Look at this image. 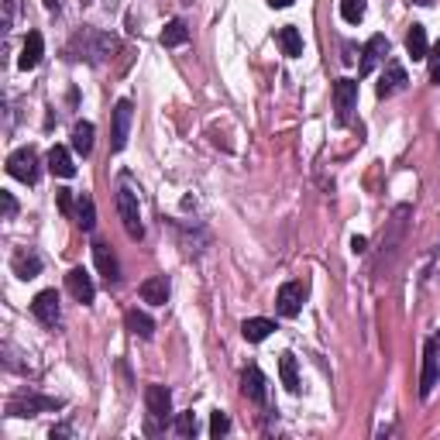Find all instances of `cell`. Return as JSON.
Returning a JSON list of instances; mask_svg holds the SVG:
<instances>
[{
    "label": "cell",
    "instance_id": "6da1fadb",
    "mask_svg": "<svg viewBox=\"0 0 440 440\" xmlns=\"http://www.w3.org/2000/svg\"><path fill=\"white\" fill-rule=\"evenodd\" d=\"M145 406H148V434H158L169 416H173V392L165 389V385H148L145 389Z\"/></svg>",
    "mask_w": 440,
    "mask_h": 440
},
{
    "label": "cell",
    "instance_id": "7a4b0ae2",
    "mask_svg": "<svg viewBox=\"0 0 440 440\" xmlns=\"http://www.w3.org/2000/svg\"><path fill=\"white\" fill-rule=\"evenodd\" d=\"M117 213H121V224L128 230L131 241L145 237V224H141V210H138V193L131 186H121L117 190Z\"/></svg>",
    "mask_w": 440,
    "mask_h": 440
},
{
    "label": "cell",
    "instance_id": "3957f363",
    "mask_svg": "<svg viewBox=\"0 0 440 440\" xmlns=\"http://www.w3.org/2000/svg\"><path fill=\"white\" fill-rule=\"evenodd\" d=\"M62 409V399H52V396H35V392H21L7 402V413L11 416H39V413H56Z\"/></svg>",
    "mask_w": 440,
    "mask_h": 440
},
{
    "label": "cell",
    "instance_id": "277c9868",
    "mask_svg": "<svg viewBox=\"0 0 440 440\" xmlns=\"http://www.w3.org/2000/svg\"><path fill=\"white\" fill-rule=\"evenodd\" d=\"M7 173L14 175L18 183H28V186H35L39 183V152L35 148H18V152H11V158H7Z\"/></svg>",
    "mask_w": 440,
    "mask_h": 440
},
{
    "label": "cell",
    "instance_id": "5b68a950",
    "mask_svg": "<svg viewBox=\"0 0 440 440\" xmlns=\"http://www.w3.org/2000/svg\"><path fill=\"white\" fill-rule=\"evenodd\" d=\"M437 379H440V344L430 337V341L423 344V375H420V396L423 399L434 392Z\"/></svg>",
    "mask_w": 440,
    "mask_h": 440
},
{
    "label": "cell",
    "instance_id": "8992f818",
    "mask_svg": "<svg viewBox=\"0 0 440 440\" xmlns=\"http://www.w3.org/2000/svg\"><path fill=\"white\" fill-rule=\"evenodd\" d=\"M389 56V39L385 35H372V39L364 41L362 48V62H358V76H368V73H375V66L385 62Z\"/></svg>",
    "mask_w": 440,
    "mask_h": 440
},
{
    "label": "cell",
    "instance_id": "52a82bcc",
    "mask_svg": "<svg viewBox=\"0 0 440 440\" xmlns=\"http://www.w3.org/2000/svg\"><path fill=\"white\" fill-rule=\"evenodd\" d=\"M303 300H307V286L303 282H286V286L275 292V309L282 317H296L303 309Z\"/></svg>",
    "mask_w": 440,
    "mask_h": 440
},
{
    "label": "cell",
    "instance_id": "ba28073f",
    "mask_svg": "<svg viewBox=\"0 0 440 440\" xmlns=\"http://www.w3.org/2000/svg\"><path fill=\"white\" fill-rule=\"evenodd\" d=\"M31 313H35V320H41L45 327H56L58 317H62V309H58V292L56 289H45L39 292L35 300H31Z\"/></svg>",
    "mask_w": 440,
    "mask_h": 440
},
{
    "label": "cell",
    "instance_id": "9c48e42d",
    "mask_svg": "<svg viewBox=\"0 0 440 440\" xmlns=\"http://www.w3.org/2000/svg\"><path fill=\"white\" fill-rule=\"evenodd\" d=\"M334 103H337V124H347V117L358 103V83L354 79H337L334 83Z\"/></svg>",
    "mask_w": 440,
    "mask_h": 440
},
{
    "label": "cell",
    "instance_id": "30bf717a",
    "mask_svg": "<svg viewBox=\"0 0 440 440\" xmlns=\"http://www.w3.org/2000/svg\"><path fill=\"white\" fill-rule=\"evenodd\" d=\"M131 114H134L131 100H117V107H114V131H111V148H114V152H121V148L128 145V131H131Z\"/></svg>",
    "mask_w": 440,
    "mask_h": 440
},
{
    "label": "cell",
    "instance_id": "8fae6325",
    "mask_svg": "<svg viewBox=\"0 0 440 440\" xmlns=\"http://www.w3.org/2000/svg\"><path fill=\"white\" fill-rule=\"evenodd\" d=\"M66 286H69V292L76 296L83 307H90V303H93L96 289H93V279H90V272H86V268H73V272L66 275Z\"/></svg>",
    "mask_w": 440,
    "mask_h": 440
},
{
    "label": "cell",
    "instance_id": "7c38bea8",
    "mask_svg": "<svg viewBox=\"0 0 440 440\" xmlns=\"http://www.w3.org/2000/svg\"><path fill=\"white\" fill-rule=\"evenodd\" d=\"M93 262L100 268V275L107 279V286H117L121 282V265H117L114 251L107 248V245H93Z\"/></svg>",
    "mask_w": 440,
    "mask_h": 440
},
{
    "label": "cell",
    "instance_id": "4fadbf2b",
    "mask_svg": "<svg viewBox=\"0 0 440 440\" xmlns=\"http://www.w3.org/2000/svg\"><path fill=\"white\" fill-rule=\"evenodd\" d=\"M241 392H245L251 402H265V375H262L258 364H248V368L241 372Z\"/></svg>",
    "mask_w": 440,
    "mask_h": 440
},
{
    "label": "cell",
    "instance_id": "5bb4252c",
    "mask_svg": "<svg viewBox=\"0 0 440 440\" xmlns=\"http://www.w3.org/2000/svg\"><path fill=\"white\" fill-rule=\"evenodd\" d=\"M406 83H409V76H406V69H402L399 62H389L385 66V73L382 79H379V96H392V93H399V90H406Z\"/></svg>",
    "mask_w": 440,
    "mask_h": 440
},
{
    "label": "cell",
    "instance_id": "9a60e30c",
    "mask_svg": "<svg viewBox=\"0 0 440 440\" xmlns=\"http://www.w3.org/2000/svg\"><path fill=\"white\" fill-rule=\"evenodd\" d=\"M48 169H52V175H58V179H73V175H76L73 152H69L66 145H52V152H48Z\"/></svg>",
    "mask_w": 440,
    "mask_h": 440
},
{
    "label": "cell",
    "instance_id": "2e32d148",
    "mask_svg": "<svg viewBox=\"0 0 440 440\" xmlns=\"http://www.w3.org/2000/svg\"><path fill=\"white\" fill-rule=\"evenodd\" d=\"M45 56V39H41V31H28V41H24V48H21V58L18 66L28 73V69H35Z\"/></svg>",
    "mask_w": 440,
    "mask_h": 440
},
{
    "label": "cell",
    "instance_id": "e0dca14e",
    "mask_svg": "<svg viewBox=\"0 0 440 440\" xmlns=\"http://www.w3.org/2000/svg\"><path fill=\"white\" fill-rule=\"evenodd\" d=\"M138 292H141L145 303H152V307H165V300H169V282H165V275H152V279L141 282Z\"/></svg>",
    "mask_w": 440,
    "mask_h": 440
},
{
    "label": "cell",
    "instance_id": "ac0fdd59",
    "mask_svg": "<svg viewBox=\"0 0 440 440\" xmlns=\"http://www.w3.org/2000/svg\"><path fill=\"white\" fill-rule=\"evenodd\" d=\"M11 268H14V275H18V279H35V275L41 272V258L35 255V251L21 248V251H14V258H11Z\"/></svg>",
    "mask_w": 440,
    "mask_h": 440
},
{
    "label": "cell",
    "instance_id": "d6986e66",
    "mask_svg": "<svg viewBox=\"0 0 440 440\" xmlns=\"http://www.w3.org/2000/svg\"><path fill=\"white\" fill-rule=\"evenodd\" d=\"M275 41H279L282 56H289V58H300V56H303V35H300L292 24L279 28V31H275Z\"/></svg>",
    "mask_w": 440,
    "mask_h": 440
},
{
    "label": "cell",
    "instance_id": "ffe728a7",
    "mask_svg": "<svg viewBox=\"0 0 440 440\" xmlns=\"http://www.w3.org/2000/svg\"><path fill=\"white\" fill-rule=\"evenodd\" d=\"M73 152L83 155V158L93 152V124L90 121H76L73 124Z\"/></svg>",
    "mask_w": 440,
    "mask_h": 440
},
{
    "label": "cell",
    "instance_id": "44dd1931",
    "mask_svg": "<svg viewBox=\"0 0 440 440\" xmlns=\"http://www.w3.org/2000/svg\"><path fill=\"white\" fill-rule=\"evenodd\" d=\"M272 330H275V324L265 320V317H251V320L241 324V334H245V341H251V344H262Z\"/></svg>",
    "mask_w": 440,
    "mask_h": 440
},
{
    "label": "cell",
    "instance_id": "7402d4cb",
    "mask_svg": "<svg viewBox=\"0 0 440 440\" xmlns=\"http://www.w3.org/2000/svg\"><path fill=\"white\" fill-rule=\"evenodd\" d=\"M124 324H128V330H131V334H138L141 341H148V337L155 334V320L148 317V313H141V309H128Z\"/></svg>",
    "mask_w": 440,
    "mask_h": 440
},
{
    "label": "cell",
    "instance_id": "603a6c76",
    "mask_svg": "<svg viewBox=\"0 0 440 440\" xmlns=\"http://www.w3.org/2000/svg\"><path fill=\"white\" fill-rule=\"evenodd\" d=\"M406 52H409L413 58H426L430 45H426V31H423V24H413V28H409V35H406Z\"/></svg>",
    "mask_w": 440,
    "mask_h": 440
},
{
    "label": "cell",
    "instance_id": "cb8c5ba5",
    "mask_svg": "<svg viewBox=\"0 0 440 440\" xmlns=\"http://www.w3.org/2000/svg\"><path fill=\"white\" fill-rule=\"evenodd\" d=\"M279 375H282V385H286L289 392H300V372H296V358L289 351L279 358Z\"/></svg>",
    "mask_w": 440,
    "mask_h": 440
},
{
    "label": "cell",
    "instance_id": "d4e9b609",
    "mask_svg": "<svg viewBox=\"0 0 440 440\" xmlns=\"http://www.w3.org/2000/svg\"><path fill=\"white\" fill-rule=\"evenodd\" d=\"M186 41H190V28H186L183 21H169L165 31H162V45H165V48H175V45H186Z\"/></svg>",
    "mask_w": 440,
    "mask_h": 440
},
{
    "label": "cell",
    "instance_id": "484cf974",
    "mask_svg": "<svg viewBox=\"0 0 440 440\" xmlns=\"http://www.w3.org/2000/svg\"><path fill=\"white\" fill-rule=\"evenodd\" d=\"M76 224L83 230H93L96 227V207L90 196H79L76 200Z\"/></svg>",
    "mask_w": 440,
    "mask_h": 440
},
{
    "label": "cell",
    "instance_id": "4316f807",
    "mask_svg": "<svg viewBox=\"0 0 440 440\" xmlns=\"http://www.w3.org/2000/svg\"><path fill=\"white\" fill-rule=\"evenodd\" d=\"M364 11H368V4L364 0H341V18L347 24H358L364 18Z\"/></svg>",
    "mask_w": 440,
    "mask_h": 440
},
{
    "label": "cell",
    "instance_id": "83f0119b",
    "mask_svg": "<svg viewBox=\"0 0 440 440\" xmlns=\"http://www.w3.org/2000/svg\"><path fill=\"white\" fill-rule=\"evenodd\" d=\"M175 434L179 437H196V416L193 413H179L175 416Z\"/></svg>",
    "mask_w": 440,
    "mask_h": 440
},
{
    "label": "cell",
    "instance_id": "f1b7e54d",
    "mask_svg": "<svg viewBox=\"0 0 440 440\" xmlns=\"http://www.w3.org/2000/svg\"><path fill=\"white\" fill-rule=\"evenodd\" d=\"M227 430H230L227 413H220V409H217V413H213V416H210V437H224Z\"/></svg>",
    "mask_w": 440,
    "mask_h": 440
},
{
    "label": "cell",
    "instance_id": "f546056e",
    "mask_svg": "<svg viewBox=\"0 0 440 440\" xmlns=\"http://www.w3.org/2000/svg\"><path fill=\"white\" fill-rule=\"evenodd\" d=\"M426 58H430V83H437L440 86V41L426 52Z\"/></svg>",
    "mask_w": 440,
    "mask_h": 440
},
{
    "label": "cell",
    "instance_id": "4dcf8cb0",
    "mask_svg": "<svg viewBox=\"0 0 440 440\" xmlns=\"http://www.w3.org/2000/svg\"><path fill=\"white\" fill-rule=\"evenodd\" d=\"M0 203H4V217H7V220H11L14 213H18V200H14V193L0 190Z\"/></svg>",
    "mask_w": 440,
    "mask_h": 440
},
{
    "label": "cell",
    "instance_id": "1f68e13d",
    "mask_svg": "<svg viewBox=\"0 0 440 440\" xmlns=\"http://www.w3.org/2000/svg\"><path fill=\"white\" fill-rule=\"evenodd\" d=\"M56 203H58V210L69 217V213H73V193H69V190H56Z\"/></svg>",
    "mask_w": 440,
    "mask_h": 440
},
{
    "label": "cell",
    "instance_id": "d6a6232c",
    "mask_svg": "<svg viewBox=\"0 0 440 440\" xmlns=\"http://www.w3.org/2000/svg\"><path fill=\"white\" fill-rule=\"evenodd\" d=\"M56 437H73V426H66V423L52 426V440H56Z\"/></svg>",
    "mask_w": 440,
    "mask_h": 440
},
{
    "label": "cell",
    "instance_id": "836d02e7",
    "mask_svg": "<svg viewBox=\"0 0 440 440\" xmlns=\"http://www.w3.org/2000/svg\"><path fill=\"white\" fill-rule=\"evenodd\" d=\"M351 248H354V251H364V248H368V241H364V237H351Z\"/></svg>",
    "mask_w": 440,
    "mask_h": 440
},
{
    "label": "cell",
    "instance_id": "e575fe53",
    "mask_svg": "<svg viewBox=\"0 0 440 440\" xmlns=\"http://www.w3.org/2000/svg\"><path fill=\"white\" fill-rule=\"evenodd\" d=\"M272 7H279V11H286V7H292V0H268Z\"/></svg>",
    "mask_w": 440,
    "mask_h": 440
},
{
    "label": "cell",
    "instance_id": "d590c367",
    "mask_svg": "<svg viewBox=\"0 0 440 440\" xmlns=\"http://www.w3.org/2000/svg\"><path fill=\"white\" fill-rule=\"evenodd\" d=\"M45 7H48V11H58V0H45Z\"/></svg>",
    "mask_w": 440,
    "mask_h": 440
}]
</instances>
